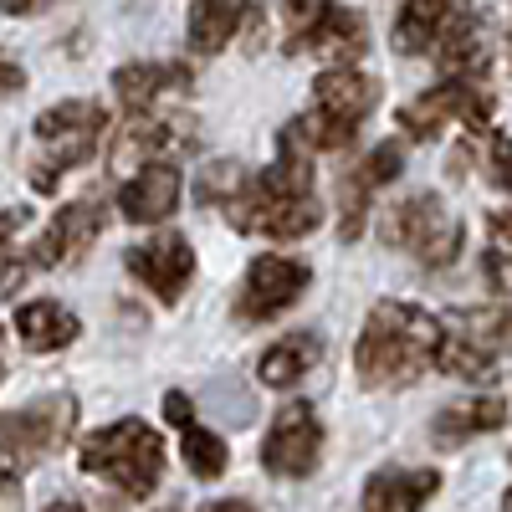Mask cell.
I'll list each match as a JSON object with an SVG mask.
<instances>
[{
	"label": "cell",
	"instance_id": "1",
	"mask_svg": "<svg viewBox=\"0 0 512 512\" xmlns=\"http://www.w3.org/2000/svg\"><path fill=\"white\" fill-rule=\"evenodd\" d=\"M226 216L236 231L267 236V241H303L308 231L323 226V205L313 200L308 149L287 128L277 134V159L267 164V175L241 180V190L226 200Z\"/></svg>",
	"mask_w": 512,
	"mask_h": 512
},
{
	"label": "cell",
	"instance_id": "2",
	"mask_svg": "<svg viewBox=\"0 0 512 512\" xmlns=\"http://www.w3.org/2000/svg\"><path fill=\"white\" fill-rule=\"evenodd\" d=\"M436 344H441V323L431 313L415 303H400V297H384V303L369 308L359 328L354 369L369 390H405V384H415L431 369Z\"/></svg>",
	"mask_w": 512,
	"mask_h": 512
},
{
	"label": "cell",
	"instance_id": "3",
	"mask_svg": "<svg viewBox=\"0 0 512 512\" xmlns=\"http://www.w3.org/2000/svg\"><path fill=\"white\" fill-rule=\"evenodd\" d=\"M77 466L88 477L113 482L128 497H149L159 487V477H164V441H159L154 425H144L139 415H128V420H113L108 431L82 441Z\"/></svg>",
	"mask_w": 512,
	"mask_h": 512
},
{
	"label": "cell",
	"instance_id": "4",
	"mask_svg": "<svg viewBox=\"0 0 512 512\" xmlns=\"http://www.w3.org/2000/svg\"><path fill=\"white\" fill-rule=\"evenodd\" d=\"M103 128H108V113L103 103H88V98H72V103H57L36 118V169H31V185L36 190H52L57 175H67V169L88 164L103 144Z\"/></svg>",
	"mask_w": 512,
	"mask_h": 512
},
{
	"label": "cell",
	"instance_id": "5",
	"mask_svg": "<svg viewBox=\"0 0 512 512\" xmlns=\"http://www.w3.org/2000/svg\"><path fill=\"white\" fill-rule=\"evenodd\" d=\"M384 246H400L410 251L415 262L425 267H451L461 256V221L446 210L441 195H405L384 210Z\"/></svg>",
	"mask_w": 512,
	"mask_h": 512
},
{
	"label": "cell",
	"instance_id": "6",
	"mask_svg": "<svg viewBox=\"0 0 512 512\" xmlns=\"http://www.w3.org/2000/svg\"><path fill=\"white\" fill-rule=\"evenodd\" d=\"M77 431V400L72 395H47L26 410L0 415V456H6L16 472L31 461H41L47 451H62V441Z\"/></svg>",
	"mask_w": 512,
	"mask_h": 512
},
{
	"label": "cell",
	"instance_id": "7",
	"mask_svg": "<svg viewBox=\"0 0 512 512\" xmlns=\"http://www.w3.org/2000/svg\"><path fill=\"white\" fill-rule=\"evenodd\" d=\"M308 262H297V256H282V251H267V256H256V262L246 267L241 287H236V323H272L282 318L297 297L308 292Z\"/></svg>",
	"mask_w": 512,
	"mask_h": 512
},
{
	"label": "cell",
	"instance_id": "8",
	"mask_svg": "<svg viewBox=\"0 0 512 512\" xmlns=\"http://www.w3.org/2000/svg\"><path fill=\"white\" fill-rule=\"evenodd\" d=\"M287 52H313L328 57L338 67H349L354 57H364L369 47V26L359 11H338V6H287Z\"/></svg>",
	"mask_w": 512,
	"mask_h": 512
},
{
	"label": "cell",
	"instance_id": "9",
	"mask_svg": "<svg viewBox=\"0 0 512 512\" xmlns=\"http://www.w3.org/2000/svg\"><path fill=\"white\" fill-rule=\"evenodd\" d=\"M318 456H323V420L313 415V405H282L262 441V472L297 482L318 472Z\"/></svg>",
	"mask_w": 512,
	"mask_h": 512
},
{
	"label": "cell",
	"instance_id": "10",
	"mask_svg": "<svg viewBox=\"0 0 512 512\" xmlns=\"http://www.w3.org/2000/svg\"><path fill=\"white\" fill-rule=\"evenodd\" d=\"M492 113H497V98L487 88H466V82H441V88L420 93L415 103L400 108V123L410 139H436L441 128L456 118L466 123L472 134H482V128H492Z\"/></svg>",
	"mask_w": 512,
	"mask_h": 512
},
{
	"label": "cell",
	"instance_id": "11",
	"mask_svg": "<svg viewBox=\"0 0 512 512\" xmlns=\"http://www.w3.org/2000/svg\"><path fill=\"white\" fill-rule=\"evenodd\" d=\"M103 226H108V205L103 200H93V195H82V200H67L57 216H52V226L36 236V246L26 251V267H72L77 256H88V246L103 236Z\"/></svg>",
	"mask_w": 512,
	"mask_h": 512
},
{
	"label": "cell",
	"instance_id": "12",
	"mask_svg": "<svg viewBox=\"0 0 512 512\" xmlns=\"http://www.w3.org/2000/svg\"><path fill=\"white\" fill-rule=\"evenodd\" d=\"M128 272H134L164 308H175L190 277H195V246L185 236H154V241H139V246H128Z\"/></svg>",
	"mask_w": 512,
	"mask_h": 512
},
{
	"label": "cell",
	"instance_id": "13",
	"mask_svg": "<svg viewBox=\"0 0 512 512\" xmlns=\"http://www.w3.org/2000/svg\"><path fill=\"white\" fill-rule=\"evenodd\" d=\"M436 67L446 82H466V88H482L487 77V41H482V11H456L446 16V31L436 41Z\"/></svg>",
	"mask_w": 512,
	"mask_h": 512
},
{
	"label": "cell",
	"instance_id": "14",
	"mask_svg": "<svg viewBox=\"0 0 512 512\" xmlns=\"http://www.w3.org/2000/svg\"><path fill=\"white\" fill-rule=\"evenodd\" d=\"M180 185H185L180 169L169 164V159H154V164H144L139 175L118 190V216L134 221V226H159V221L175 216Z\"/></svg>",
	"mask_w": 512,
	"mask_h": 512
},
{
	"label": "cell",
	"instance_id": "15",
	"mask_svg": "<svg viewBox=\"0 0 512 512\" xmlns=\"http://www.w3.org/2000/svg\"><path fill=\"white\" fill-rule=\"evenodd\" d=\"M379 103V82L369 72H354V67H328L318 82H313V113L318 118H333L344 128H359Z\"/></svg>",
	"mask_w": 512,
	"mask_h": 512
},
{
	"label": "cell",
	"instance_id": "16",
	"mask_svg": "<svg viewBox=\"0 0 512 512\" xmlns=\"http://www.w3.org/2000/svg\"><path fill=\"white\" fill-rule=\"evenodd\" d=\"M441 492L436 466H390L364 482V512H420Z\"/></svg>",
	"mask_w": 512,
	"mask_h": 512
},
{
	"label": "cell",
	"instance_id": "17",
	"mask_svg": "<svg viewBox=\"0 0 512 512\" xmlns=\"http://www.w3.org/2000/svg\"><path fill=\"white\" fill-rule=\"evenodd\" d=\"M190 67L185 62H128L113 72V93L128 113H144L164 93H190Z\"/></svg>",
	"mask_w": 512,
	"mask_h": 512
},
{
	"label": "cell",
	"instance_id": "18",
	"mask_svg": "<svg viewBox=\"0 0 512 512\" xmlns=\"http://www.w3.org/2000/svg\"><path fill=\"white\" fill-rule=\"evenodd\" d=\"M190 144L185 128H175V118H149V113H128V123L113 139V164H154L164 149Z\"/></svg>",
	"mask_w": 512,
	"mask_h": 512
},
{
	"label": "cell",
	"instance_id": "19",
	"mask_svg": "<svg viewBox=\"0 0 512 512\" xmlns=\"http://www.w3.org/2000/svg\"><path fill=\"white\" fill-rule=\"evenodd\" d=\"M16 338H21V349H31V354H57V349H67L77 338V313L52 303V297L21 303L16 308Z\"/></svg>",
	"mask_w": 512,
	"mask_h": 512
},
{
	"label": "cell",
	"instance_id": "20",
	"mask_svg": "<svg viewBox=\"0 0 512 512\" xmlns=\"http://www.w3.org/2000/svg\"><path fill=\"white\" fill-rule=\"evenodd\" d=\"M323 344L313 333H287L277 338V344L262 354V364H256V379L267 384V390H292V384H303V374L318 364Z\"/></svg>",
	"mask_w": 512,
	"mask_h": 512
},
{
	"label": "cell",
	"instance_id": "21",
	"mask_svg": "<svg viewBox=\"0 0 512 512\" xmlns=\"http://www.w3.org/2000/svg\"><path fill=\"white\" fill-rule=\"evenodd\" d=\"M502 420H507V405H502L497 395H487V400H456V405H446V410L436 415L431 436H436L441 446H461V441H472V436L502 431Z\"/></svg>",
	"mask_w": 512,
	"mask_h": 512
},
{
	"label": "cell",
	"instance_id": "22",
	"mask_svg": "<svg viewBox=\"0 0 512 512\" xmlns=\"http://www.w3.org/2000/svg\"><path fill=\"white\" fill-rule=\"evenodd\" d=\"M446 16H451V6H441V0H410V6H400L395 11V47L405 57L431 52L446 31Z\"/></svg>",
	"mask_w": 512,
	"mask_h": 512
},
{
	"label": "cell",
	"instance_id": "23",
	"mask_svg": "<svg viewBox=\"0 0 512 512\" xmlns=\"http://www.w3.org/2000/svg\"><path fill=\"white\" fill-rule=\"evenodd\" d=\"M241 21H246V11L226 6V0H200V6H190V52L195 57L221 52L226 41L241 31Z\"/></svg>",
	"mask_w": 512,
	"mask_h": 512
},
{
	"label": "cell",
	"instance_id": "24",
	"mask_svg": "<svg viewBox=\"0 0 512 512\" xmlns=\"http://www.w3.org/2000/svg\"><path fill=\"white\" fill-rule=\"evenodd\" d=\"M431 364H441V369L456 374V379H497L502 354H492V349L472 344V338H461V333L441 328V344H436V359H431Z\"/></svg>",
	"mask_w": 512,
	"mask_h": 512
},
{
	"label": "cell",
	"instance_id": "25",
	"mask_svg": "<svg viewBox=\"0 0 512 512\" xmlns=\"http://www.w3.org/2000/svg\"><path fill=\"white\" fill-rule=\"evenodd\" d=\"M180 451H185V466L200 477V482H216L226 477V466H231V451L216 431H200V425H185L180 431Z\"/></svg>",
	"mask_w": 512,
	"mask_h": 512
},
{
	"label": "cell",
	"instance_id": "26",
	"mask_svg": "<svg viewBox=\"0 0 512 512\" xmlns=\"http://www.w3.org/2000/svg\"><path fill=\"white\" fill-rule=\"evenodd\" d=\"M400 169H405V149L400 144H390V139H384V144H374L354 169H349V185H359L364 195H374V190H384V185H390V180H400Z\"/></svg>",
	"mask_w": 512,
	"mask_h": 512
},
{
	"label": "cell",
	"instance_id": "27",
	"mask_svg": "<svg viewBox=\"0 0 512 512\" xmlns=\"http://www.w3.org/2000/svg\"><path fill=\"white\" fill-rule=\"evenodd\" d=\"M241 164H205L200 169V180H195V200H205V205H226L236 190H241Z\"/></svg>",
	"mask_w": 512,
	"mask_h": 512
},
{
	"label": "cell",
	"instance_id": "28",
	"mask_svg": "<svg viewBox=\"0 0 512 512\" xmlns=\"http://www.w3.org/2000/svg\"><path fill=\"white\" fill-rule=\"evenodd\" d=\"M0 512H21V472L0 456Z\"/></svg>",
	"mask_w": 512,
	"mask_h": 512
},
{
	"label": "cell",
	"instance_id": "29",
	"mask_svg": "<svg viewBox=\"0 0 512 512\" xmlns=\"http://www.w3.org/2000/svg\"><path fill=\"white\" fill-rule=\"evenodd\" d=\"M164 420L175 425V431H185V425H195V400L185 390H169L164 395Z\"/></svg>",
	"mask_w": 512,
	"mask_h": 512
},
{
	"label": "cell",
	"instance_id": "30",
	"mask_svg": "<svg viewBox=\"0 0 512 512\" xmlns=\"http://www.w3.org/2000/svg\"><path fill=\"white\" fill-rule=\"evenodd\" d=\"M492 185L507 190V139H502V128H492Z\"/></svg>",
	"mask_w": 512,
	"mask_h": 512
},
{
	"label": "cell",
	"instance_id": "31",
	"mask_svg": "<svg viewBox=\"0 0 512 512\" xmlns=\"http://www.w3.org/2000/svg\"><path fill=\"white\" fill-rule=\"evenodd\" d=\"M21 82H26V77H21V67H16V62H6V57H0V98H6V93H16Z\"/></svg>",
	"mask_w": 512,
	"mask_h": 512
},
{
	"label": "cell",
	"instance_id": "32",
	"mask_svg": "<svg viewBox=\"0 0 512 512\" xmlns=\"http://www.w3.org/2000/svg\"><path fill=\"white\" fill-rule=\"evenodd\" d=\"M200 512H256L251 502H241V497H221V502H205Z\"/></svg>",
	"mask_w": 512,
	"mask_h": 512
},
{
	"label": "cell",
	"instance_id": "33",
	"mask_svg": "<svg viewBox=\"0 0 512 512\" xmlns=\"http://www.w3.org/2000/svg\"><path fill=\"white\" fill-rule=\"evenodd\" d=\"M41 512H88V507H82L77 497H57V502H47V507H41Z\"/></svg>",
	"mask_w": 512,
	"mask_h": 512
},
{
	"label": "cell",
	"instance_id": "34",
	"mask_svg": "<svg viewBox=\"0 0 512 512\" xmlns=\"http://www.w3.org/2000/svg\"><path fill=\"white\" fill-rule=\"evenodd\" d=\"M0 379H6V354H0Z\"/></svg>",
	"mask_w": 512,
	"mask_h": 512
}]
</instances>
